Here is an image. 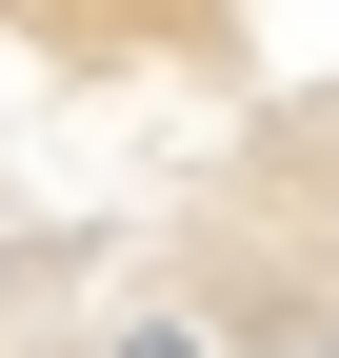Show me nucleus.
Wrapping results in <instances>:
<instances>
[{
    "label": "nucleus",
    "mask_w": 339,
    "mask_h": 358,
    "mask_svg": "<svg viewBox=\"0 0 339 358\" xmlns=\"http://www.w3.org/2000/svg\"><path fill=\"white\" fill-rule=\"evenodd\" d=\"M0 358H339V0H0Z\"/></svg>",
    "instance_id": "f257e3e1"
}]
</instances>
